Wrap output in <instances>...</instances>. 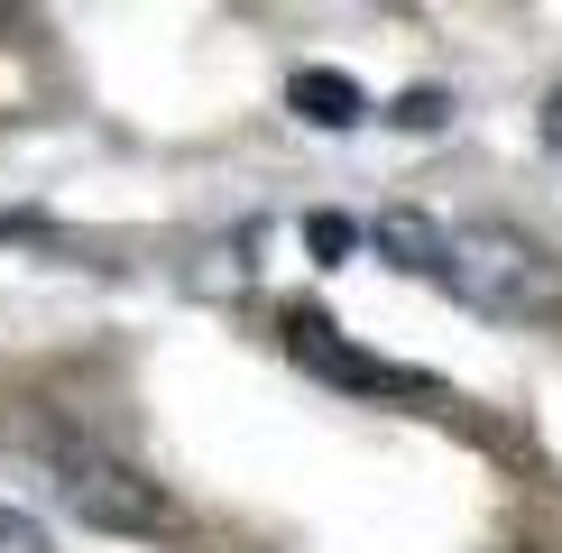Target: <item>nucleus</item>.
I'll return each instance as SVG.
<instances>
[{"label": "nucleus", "instance_id": "f257e3e1", "mask_svg": "<svg viewBox=\"0 0 562 553\" xmlns=\"http://www.w3.org/2000/svg\"><path fill=\"white\" fill-rule=\"evenodd\" d=\"M0 452L56 517L92 526V535H130V544H176L184 507L138 471L130 452H111L92 425H75L65 406H10L0 415Z\"/></svg>", "mask_w": 562, "mask_h": 553}, {"label": "nucleus", "instance_id": "f03ea898", "mask_svg": "<svg viewBox=\"0 0 562 553\" xmlns=\"http://www.w3.org/2000/svg\"><path fill=\"white\" fill-rule=\"evenodd\" d=\"M442 286L498 323H553L562 314V259L507 222H452L442 240Z\"/></svg>", "mask_w": 562, "mask_h": 553}, {"label": "nucleus", "instance_id": "7ed1b4c3", "mask_svg": "<svg viewBox=\"0 0 562 553\" xmlns=\"http://www.w3.org/2000/svg\"><path fill=\"white\" fill-rule=\"evenodd\" d=\"M286 351H295L304 369H314V379H333V387H360V397H434V379H425V369H396V360L341 351L323 314H286Z\"/></svg>", "mask_w": 562, "mask_h": 553}, {"label": "nucleus", "instance_id": "20e7f679", "mask_svg": "<svg viewBox=\"0 0 562 553\" xmlns=\"http://www.w3.org/2000/svg\"><path fill=\"white\" fill-rule=\"evenodd\" d=\"M286 111L314 121V129H360L369 121V92L350 83L341 65H295V75H286Z\"/></svg>", "mask_w": 562, "mask_h": 553}, {"label": "nucleus", "instance_id": "39448f33", "mask_svg": "<svg viewBox=\"0 0 562 553\" xmlns=\"http://www.w3.org/2000/svg\"><path fill=\"white\" fill-rule=\"evenodd\" d=\"M369 240L387 249V268H406V276H434V286H442V240H452V222L415 213V203H387V213L369 222Z\"/></svg>", "mask_w": 562, "mask_h": 553}, {"label": "nucleus", "instance_id": "423d86ee", "mask_svg": "<svg viewBox=\"0 0 562 553\" xmlns=\"http://www.w3.org/2000/svg\"><path fill=\"white\" fill-rule=\"evenodd\" d=\"M387 121H396V129H406V138H434V129H452V92H434V83H415V92H406V102H396V111H387Z\"/></svg>", "mask_w": 562, "mask_h": 553}, {"label": "nucleus", "instance_id": "0eeeda50", "mask_svg": "<svg viewBox=\"0 0 562 553\" xmlns=\"http://www.w3.org/2000/svg\"><path fill=\"white\" fill-rule=\"evenodd\" d=\"M304 249H314V268H350V249H360V222L314 213V222H304Z\"/></svg>", "mask_w": 562, "mask_h": 553}, {"label": "nucleus", "instance_id": "6e6552de", "mask_svg": "<svg viewBox=\"0 0 562 553\" xmlns=\"http://www.w3.org/2000/svg\"><path fill=\"white\" fill-rule=\"evenodd\" d=\"M0 553H46V535L19 517V507H0Z\"/></svg>", "mask_w": 562, "mask_h": 553}, {"label": "nucleus", "instance_id": "1a4fd4ad", "mask_svg": "<svg viewBox=\"0 0 562 553\" xmlns=\"http://www.w3.org/2000/svg\"><path fill=\"white\" fill-rule=\"evenodd\" d=\"M544 148H562V83H553V102H544Z\"/></svg>", "mask_w": 562, "mask_h": 553}]
</instances>
